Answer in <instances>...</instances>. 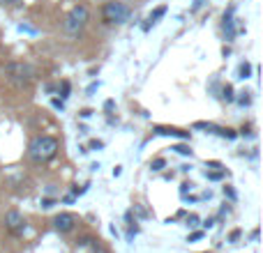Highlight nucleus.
Masks as SVG:
<instances>
[{
    "mask_svg": "<svg viewBox=\"0 0 263 253\" xmlns=\"http://www.w3.org/2000/svg\"><path fill=\"white\" fill-rule=\"evenodd\" d=\"M97 88H100V83H90V86H88V90H86V92H88V95H92V92H95Z\"/></svg>",
    "mask_w": 263,
    "mask_h": 253,
    "instance_id": "26",
    "label": "nucleus"
},
{
    "mask_svg": "<svg viewBox=\"0 0 263 253\" xmlns=\"http://www.w3.org/2000/svg\"><path fill=\"white\" fill-rule=\"evenodd\" d=\"M238 104L250 106V97H247V92H242V97H238Z\"/></svg>",
    "mask_w": 263,
    "mask_h": 253,
    "instance_id": "21",
    "label": "nucleus"
},
{
    "mask_svg": "<svg viewBox=\"0 0 263 253\" xmlns=\"http://www.w3.org/2000/svg\"><path fill=\"white\" fill-rule=\"evenodd\" d=\"M217 134L224 136V138H229V140H236L238 138L236 129H229V126H217Z\"/></svg>",
    "mask_w": 263,
    "mask_h": 253,
    "instance_id": "11",
    "label": "nucleus"
},
{
    "mask_svg": "<svg viewBox=\"0 0 263 253\" xmlns=\"http://www.w3.org/2000/svg\"><path fill=\"white\" fill-rule=\"evenodd\" d=\"M201 237H203V233H201V230H196V233H192V235L187 237V242H196V240H201Z\"/></svg>",
    "mask_w": 263,
    "mask_h": 253,
    "instance_id": "20",
    "label": "nucleus"
},
{
    "mask_svg": "<svg viewBox=\"0 0 263 253\" xmlns=\"http://www.w3.org/2000/svg\"><path fill=\"white\" fill-rule=\"evenodd\" d=\"M60 150V143L55 136H35L28 145V157L32 163H49L51 159H55Z\"/></svg>",
    "mask_w": 263,
    "mask_h": 253,
    "instance_id": "1",
    "label": "nucleus"
},
{
    "mask_svg": "<svg viewBox=\"0 0 263 253\" xmlns=\"http://www.w3.org/2000/svg\"><path fill=\"white\" fill-rule=\"evenodd\" d=\"M51 104H53V109H58V111L65 109V99H51Z\"/></svg>",
    "mask_w": 263,
    "mask_h": 253,
    "instance_id": "18",
    "label": "nucleus"
},
{
    "mask_svg": "<svg viewBox=\"0 0 263 253\" xmlns=\"http://www.w3.org/2000/svg\"><path fill=\"white\" fill-rule=\"evenodd\" d=\"M88 21H90V9L86 5H74L63 21V30L69 37H79L83 32V28L88 26Z\"/></svg>",
    "mask_w": 263,
    "mask_h": 253,
    "instance_id": "3",
    "label": "nucleus"
},
{
    "mask_svg": "<svg viewBox=\"0 0 263 253\" xmlns=\"http://www.w3.org/2000/svg\"><path fill=\"white\" fill-rule=\"evenodd\" d=\"M3 226L9 235L18 237V235H23V230H26V219H23V214L18 212V209H9L3 219Z\"/></svg>",
    "mask_w": 263,
    "mask_h": 253,
    "instance_id": "5",
    "label": "nucleus"
},
{
    "mask_svg": "<svg viewBox=\"0 0 263 253\" xmlns=\"http://www.w3.org/2000/svg\"><path fill=\"white\" fill-rule=\"evenodd\" d=\"M12 3H16V0H12ZM0 5H7V0H0Z\"/></svg>",
    "mask_w": 263,
    "mask_h": 253,
    "instance_id": "32",
    "label": "nucleus"
},
{
    "mask_svg": "<svg viewBox=\"0 0 263 253\" xmlns=\"http://www.w3.org/2000/svg\"><path fill=\"white\" fill-rule=\"evenodd\" d=\"M77 246L79 249H86V246H100V240L92 237V235H83V237H79L77 240Z\"/></svg>",
    "mask_w": 263,
    "mask_h": 253,
    "instance_id": "9",
    "label": "nucleus"
},
{
    "mask_svg": "<svg viewBox=\"0 0 263 253\" xmlns=\"http://www.w3.org/2000/svg\"><path fill=\"white\" fill-rule=\"evenodd\" d=\"M58 90H60V97H63V99H67L69 92H72V83H69V81H63V83L58 86Z\"/></svg>",
    "mask_w": 263,
    "mask_h": 253,
    "instance_id": "13",
    "label": "nucleus"
},
{
    "mask_svg": "<svg viewBox=\"0 0 263 253\" xmlns=\"http://www.w3.org/2000/svg\"><path fill=\"white\" fill-rule=\"evenodd\" d=\"M222 99L227 101V104L236 101V95H233V88H231V86H224V90H222Z\"/></svg>",
    "mask_w": 263,
    "mask_h": 253,
    "instance_id": "12",
    "label": "nucleus"
},
{
    "mask_svg": "<svg viewBox=\"0 0 263 253\" xmlns=\"http://www.w3.org/2000/svg\"><path fill=\"white\" fill-rule=\"evenodd\" d=\"M215 226V219H205L203 221V228H213Z\"/></svg>",
    "mask_w": 263,
    "mask_h": 253,
    "instance_id": "29",
    "label": "nucleus"
},
{
    "mask_svg": "<svg viewBox=\"0 0 263 253\" xmlns=\"http://www.w3.org/2000/svg\"><path fill=\"white\" fill-rule=\"evenodd\" d=\"M164 14H166V5H159V7L155 9V12L148 16V23H145V26H143V30H150V26H155V23H157L159 18L164 16Z\"/></svg>",
    "mask_w": 263,
    "mask_h": 253,
    "instance_id": "8",
    "label": "nucleus"
},
{
    "mask_svg": "<svg viewBox=\"0 0 263 253\" xmlns=\"http://www.w3.org/2000/svg\"><path fill=\"white\" fill-rule=\"evenodd\" d=\"M77 223H79V219H77V214H72V212H60V214H55L53 217V228L58 233H72L74 228H77Z\"/></svg>",
    "mask_w": 263,
    "mask_h": 253,
    "instance_id": "6",
    "label": "nucleus"
},
{
    "mask_svg": "<svg viewBox=\"0 0 263 253\" xmlns=\"http://www.w3.org/2000/svg\"><path fill=\"white\" fill-rule=\"evenodd\" d=\"M187 189H192V184H190V182H185V184H182V186H180V194H182V196H185V194H187Z\"/></svg>",
    "mask_w": 263,
    "mask_h": 253,
    "instance_id": "28",
    "label": "nucleus"
},
{
    "mask_svg": "<svg viewBox=\"0 0 263 253\" xmlns=\"http://www.w3.org/2000/svg\"><path fill=\"white\" fill-rule=\"evenodd\" d=\"M55 90H58V86H53V83H49V86H46V92H49V95H51V92H55Z\"/></svg>",
    "mask_w": 263,
    "mask_h": 253,
    "instance_id": "30",
    "label": "nucleus"
},
{
    "mask_svg": "<svg viewBox=\"0 0 263 253\" xmlns=\"http://www.w3.org/2000/svg\"><path fill=\"white\" fill-rule=\"evenodd\" d=\"M240 235H242L240 230H233L231 235H229V240H231V242H238V240H240Z\"/></svg>",
    "mask_w": 263,
    "mask_h": 253,
    "instance_id": "25",
    "label": "nucleus"
},
{
    "mask_svg": "<svg viewBox=\"0 0 263 253\" xmlns=\"http://www.w3.org/2000/svg\"><path fill=\"white\" fill-rule=\"evenodd\" d=\"M102 147H104L102 140H90V150H102Z\"/></svg>",
    "mask_w": 263,
    "mask_h": 253,
    "instance_id": "24",
    "label": "nucleus"
},
{
    "mask_svg": "<svg viewBox=\"0 0 263 253\" xmlns=\"http://www.w3.org/2000/svg\"><path fill=\"white\" fill-rule=\"evenodd\" d=\"M129 7L120 0H109L102 7V21L109 23V26H123V23L129 21Z\"/></svg>",
    "mask_w": 263,
    "mask_h": 253,
    "instance_id": "4",
    "label": "nucleus"
},
{
    "mask_svg": "<svg viewBox=\"0 0 263 253\" xmlns=\"http://www.w3.org/2000/svg\"><path fill=\"white\" fill-rule=\"evenodd\" d=\"M42 207H44V209H49V207H53V205H55V200L53 198H42Z\"/></svg>",
    "mask_w": 263,
    "mask_h": 253,
    "instance_id": "16",
    "label": "nucleus"
},
{
    "mask_svg": "<svg viewBox=\"0 0 263 253\" xmlns=\"http://www.w3.org/2000/svg\"><path fill=\"white\" fill-rule=\"evenodd\" d=\"M176 150L178 154H182V157H192V150H190V145H176Z\"/></svg>",
    "mask_w": 263,
    "mask_h": 253,
    "instance_id": "15",
    "label": "nucleus"
},
{
    "mask_svg": "<svg viewBox=\"0 0 263 253\" xmlns=\"http://www.w3.org/2000/svg\"><path fill=\"white\" fill-rule=\"evenodd\" d=\"M205 177H208V180H222V173H208V171H205Z\"/></svg>",
    "mask_w": 263,
    "mask_h": 253,
    "instance_id": "22",
    "label": "nucleus"
},
{
    "mask_svg": "<svg viewBox=\"0 0 263 253\" xmlns=\"http://www.w3.org/2000/svg\"><path fill=\"white\" fill-rule=\"evenodd\" d=\"M155 134L157 136H171V138H190V131H182V129H178V126H155Z\"/></svg>",
    "mask_w": 263,
    "mask_h": 253,
    "instance_id": "7",
    "label": "nucleus"
},
{
    "mask_svg": "<svg viewBox=\"0 0 263 253\" xmlns=\"http://www.w3.org/2000/svg\"><path fill=\"white\" fill-rule=\"evenodd\" d=\"M224 196H227V198H231V200H236V191H233L231 186H224Z\"/></svg>",
    "mask_w": 263,
    "mask_h": 253,
    "instance_id": "19",
    "label": "nucleus"
},
{
    "mask_svg": "<svg viewBox=\"0 0 263 253\" xmlns=\"http://www.w3.org/2000/svg\"><path fill=\"white\" fill-rule=\"evenodd\" d=\"M164 166H166V161H164L162 157H157V159H153V161H150V168H153V171H162Z\"/></svg>",
    "mask_w": 263,
    "mask_h": 253,
    "instance_id": "14",
    "label": "nucleus"
},
{
    "mask_svg": "<svg viewBox=\"0 0 263 253\" xmlns=\"http://www.w3.org/2000/svg\"><path fill=\"white\" fill-rule=\"evenodd\" d=\"M3 72L7 76V81L14 83L16 88H28L37 78V69L28 62H7Z\"/></svg>",
    "mask_w": 263,
    "mask_h": 253,
    "instance_id": "2",
    "label": "nucleus"
},
{
    "mask_svg": "<svg viewBox=\"0 0 263 253\" xmlns=\"http://www.w3.org/2000/svg\"><path fill=\"white\" fill-rule=\"evenodd\" d=\"M187 226H199V217H196V214H190V217H187Z\"/></svg>",
    "mask_w": 263,
    "mask_h": 253,
    "instance_id": "17",
    "label": "nucleus"
},
{
    "mask_svg": "<svg viewBox=\"0 0 263 253\" xmlns=\"http://www.w3.org/2000/svg\"><path fill=\"white\" fill-rule=\"evenodd\" d=\"M114 106H116V101H114V99H109V101L104 104V111H114Z\"/></svg>",
    "mask_w": 263,
    "mask_h": 253,
    "instance_id": "27",
    "label": "nucleus"
},
{
    "mask_svg": "<svg viewBox=\"0 0 263 253\" xmlns=\"http://www.w3.org/2000/svg\"><path fill=\"white\" fill-rule=\"evenodd\" d=\"M203 5H205V0H194V5H192V12H199Z\"/></svg>",
    "mask_w": 263,
    "mask_h": 253,
    "instance_id": "23",
    "label": "nucleus"
},
{
    "mask_svg": "<svg viewBox=\"0 0 263 253\" xmlns=\"http://www.w3.org/2000/svg\"><path fill=\"white\" fill-rule=\"evenodd\" d=\"M205 166H208V168H219V161H208Z\"/></svg>",
    "mask_w": 263,
    "mask_h": 253,
    "instance_id": "31",
    "label": "nucleus"
},
{
    "mask_svg": "<svg viewBox=\"0 0 263 253\" xmlns=\"http://www.w3.org/2000/svg\"><path fill=\"white\" fill-rule=\"evenodd\" d=\"M250 76H252V65H250V62H242V65H240V69H238V78L247 81Z\"/></svg>",
    "mask_w": 263,
    "mask_h": 253,
    "instance_id": "10",
    "label": "nucleus"
}]
</instances>
